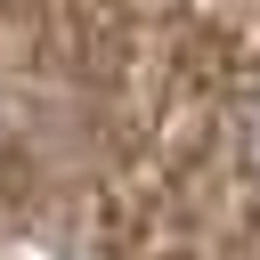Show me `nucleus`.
I'll list each match as a JSON object with an SVG mask.
<instances>
[{"mask_svg": "<svg viewBox=\"0 0 260 260\" xmlns=\"http://www.w3.org/2000/svg\"><path fill=\"white\" fill-rule=\"evenodd\" d=\"M228 130H236V171H244V179L260 187V89H244V98H236Z\"/></svg>", "mask_w": 260, "mask_h": 260, "instance_id": "f257e3e1", "label": "nucleus"}]
</instances>
